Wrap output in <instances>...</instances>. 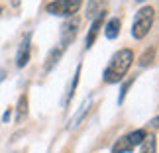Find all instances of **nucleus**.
Listing matches in <instances>:
<instances>
[{
  "label": "nucleus",
  "mask_w": 159,
  "mask_h": 153,
  "mask_svg": "<svg viewBox=\"0 0 159 153\" xmlns=\"http://www.w3.org/2000/svg\"><path fill=\"white\" fill-rule=\"evenodd\" d=\"M132 63H134V51L132 49H120L118 53H114V57L110 59V63L104 71V81L108 84L120 83L122 77L132 67Z\"/></svg>",
  "instance_id": "nucleus-1"
},
{
  "label": "nucleus",
  "mask_w": 159,
  "mask_h": 153,
  "mask_svg": "<svg viewBox=\"0 0 159 153\" xmlns=\"http://www.w3.org/2000/svg\"><path fill=\"white\" fill-rule=\"evenodd\" d=\"M153 18H155V10L151 8V6H143V8L138 12L136 20H134V26H132L134 39H143L145 35L149 34L151 26H153Z\"/></svg>",
  "instance_id": "nucleus-2"
},
{
  "label": "nucleus",
  "mask_w": 159,
  "mask_h": 153,
  "mask_svg": "<svg viewBox=\"0 0 159 153\" xmlns=\"http://www.w3.org/2000/svg\"><path fill=\"white\" fill-rule=\"evenodd\" d=\"M83 6V0H53L45 6V10L53 16H73Z\"/></svg>",
  "instance_id": "nucleus-3"
},
{
  "label": "nucleus",
  "mask_w": 159,
  "mask_h": 153,
  "mask_svg": "<svg viewBox=\"0 0 159 153\" xmlns=\"http://www.w3.org/2000/svg\"><path fill=\"white\" fill-rule=\"evenodd\" d=\"M77 32H79V20L73 18V20L63 24V28H61V49L67 47L73 39L77 38Z\"/></svg>",
  "instance_id": "nucleus-4"
},
{
  "label": "nucleus",
  "mask_w": 159,
  "mask_h": 153,
  "mask_svg": "<svg viewBox=\"0 0 159 153\" xmlns=\"http://www.w3.org/2000/svg\"><path fill=\"white\" fill-rule=\"evenodd\" d=\"M106 2H108V0H89V6H87V18H90V20H96V18L104 16Z\"/></svg>",
  "instance_id": "nucleus-5"
},
{
  "label": "nucleus",
  "mask_w": 159,
  "mask_h": 153,
  "mask_svg": "<svg viewBox=\"0 0 159 153\" xmlns=\"http://www.w3.org/2000/svg\"><path fill=\"white\" fill-rule=\"evenodd\" d=\"M30 61V34L24 38L20 49H18V57H16V65L18 67H26Z\"/></svg>",
  "instance_id": "nucleus-6"
},
{
  "label": "nucleus",
  "mask_w": 159,
  "mask_h": 153,
  "mask_svg": "<svg viewBox=\"0 0 159 153\" xmlns=\"http://www.w3.org/2000/svg\"><path fill=\"white\" fill-rule=\"evenodd\" d=\"M100 28H102V16L96 18V20H93V26H90L89 35H87V47H90V45L94 43L96 35H98V32H100Z\"/></svg>",
  "instance_id": "nucleus-7"
},
{
  "label": "nucleus",
  "mask_w": 159,
  "mask_h": 153,
  "mask_svg": "<svg viewBox=\"0 0 159 153\" xmlns=\"http://www.w3.org/2000/svg\"><path fill=\"white\" fill-rule=\"evenodd\" d=\"M118 34H120V20H118V18H112V20L106 24L104 35L108 39H114V38H118Z\"/></svg>",
  "instance_id": "nucleus-8"
},
{
  "label": "nucleus",
  "mask_w": 159,
  "mask_h": 153,
  "mask_svg": "<svg viewBox=\"0 0 159 153\" xmlns=\"http://www.w3.org/2000/svg\"><path fill=\"white\" fill-rule=\"evenodd\" d=\"M128 142L132 143V147H136V145H142V142L145 137H148V133H145V130H134L132 133H128Z\"/></svg>",
  "instance_id": "nucleus-9"
},
{
  "label": "nucleus",
  "mask_w": 159,
  "mask_h": 153,
  "mask_svg": "<svg viewBox=\"0 0 159 153\" xmlns=\"http://www.w3.org/2000/svg\"><path fill=\"white\" fill-rule=\"evenodd\" d=\"M134 147H132V143L128 142V137L124 136V137H120L118 142H116L114 145H112V153H128V151H132Z\"/></svg>",
  "instance_id": "nucleus-10"
},
{
  "label": "nucleus",
  "mask_w": 159,
  "mask_h": 153,
  "mask_svg": "<svg viewBox=\"0 0 159 153\" xmlns=\"http://www.w3.org/2000/svg\"><path fill=\"white\" fill-rule=\"evenodd\" d=\"M61 53H63V49H61V47H57V49H51V51H49V55H47V59H45V71H51V69H53V65L59 61Z\"/></svg>",
  "instance_id": "nucleus-11"
},
{
  "label": "nucleus",
  "mask_w": 159,
  "mask_h": 153,
  "mask_svg": "<svg viewBox=\"0 0 159 153\" xmlns=\"http://www.w3.org/2000/svg\"><path fill=\"white\" fill-rule=\"evenodd\" d=\"M28 114V98L26 96H22L20 102H18V114H16V122H22L24 118H26Z\"/></svg>",
  "instance_id": "nucleus-12"
},
{
  "label": "nucleus",
  "mask_w": 159,
  "mask_h": 153,
  "mask_svg": "<svg viewBox=\"0 0 159 153\" xmlns=\"http://www.w3.org/2000/svg\"><path fill=\"white\" fill-rule=\"evenodd\" d=\"M142 143H143V149H142V153H155V147H157L155 136H149V137H145Z\"/></svg>",
  "instance_id": "nucleus-13"
},
{
  "label": "nucleus",
  "mask_w": 159,
  "mask_h": 153,
  "mask_svg": "<svg viewBox=\"0 0 159 153\" xmlns=\"http://www.w3.org/2000/svg\"><path fill=\"white\" fill-rule=\"evenodd\" d=\"M153 53H155L153 47H151V49H148V51L143 53V57H142V61H139V65H142V67H148V65L151 63V59H153Z\"/></svg>",
  "instance_id": "nucleus-14"
},
{
  "label": "nucleus",
  "mask_w": 159,
  "mask_h": 153,
  "mask_svg": "<svg viewBox=\"0 0 159 153\" xmlns=\"http://www.w3.org/2000/svg\"><path fill=\"white\" fill-rule=\"evenodd\" d=\"M134 81H132V79H130V81H126L124 84H122V94H120V98H118V102H122V100H124V96H126V92H128V88H130V84H132Z\"/></svg>",
  "instance_id": "nucleus-15"
},
{
  "label": "nucleus",
  "mask_w": 159,
  "mask_h": 153,
  "mask_svg": "<svg viewBox=\"0 0 159 153\" xmlns=\"http://www.w3.org/2000/svg\"><path fill=\"white\" fill-rule=\"evenodd\" d=\"M4 77H6V71H4V69H0V83L4 81Z\"/></svg>",
  "instance_id": "nucleus-16"
},
{
  "label": "nucleus",
  "mask_w": 159,
  "mask_h": 153,
  "mask_svg": "<svg viewBox=\"0 0 159 153\" xmlns=\"http://www.w3.org/2000/svg\"><path fill=\"white\" fill-rule=\"evenodd\" d=\"M12 4H14V6H18V4H20V0H12Z\"/></svg>",
  "instance_id": "nucleus-17"
}]
</instances>
